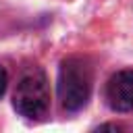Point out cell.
<instances>
[{
  "label": "cell",
  "instance_id": "obj_5",
  "mask_svg": "<svg viewBox=\"0 0 133 133\" xmlns=\"http://www.w3.org/2000/svg\"><path fill=\"white\" fill-rule=\"evenodd\" d=\"M96 129H112V131H118L121 127H118V125H114V123H102V125H98Z\"/></svg>",
  "mask_w": 133,
  "mask_h": 133
},
{
  "label": "cell",
  "instance_id": "obj_1",
  "mask_svg": "<svg viewBox=\"0 0 133 133\" xmlns=\"http://www.w3.org/2000/svg\"><path fill=\"white\" fill-rule=\"evenodd\" d=\"M94 83V69L87 58L83 56H69L58 66V100L66 112H79L85 108L91 96Z\"/></svg>",
  "mask_w": 133,
  "mask_h": 133
},
{
  "label": "cell",
  "instance_id": "obj_3",
  "mask_svg": "<svg viewBox=\"0 0 133 133\" xmlns=\"http://www.w3.org/2000/svg\"><path fill=\"white\" fill-rule=\"evenodd\" d=\"M106 104L114 112L133 110V69L116 71L106 83Z\"/></svg>",
  "mask_w": 133,
  "mask_h": 133
},
{
  "label": "cell",
  "instance_id": "obj_4",
  "mask_svg": "<svg viewBox=\"0 0 133 133\" xmlns=\"http://www.w3.org/2000/svg\"><path fill=\"white\" fill-rule=\"evenodd\" d=\"M6 87H8V73H6V69L0 64V98L6 94Z\"/></svg>",
  "mask_w": 133,
  "mask_h": 133
},
{
  "label": "cell",
  "instance_id": "obj_2",
  "mask_svg": "<svg viewBox=\"0 0 133 133\" xmlns=\"http://www.w3.org/2000/svg\"><path fill=\"white\" fill-rule=\"evenodd\" d=\"M12 108L19 116L37 121L44 118L50 108V85L44 69L29 66L23 71L17 89L12 94Z\"/></svg>",
  "mask_w": 133,
  "mask_h": 133
}]
</instances>
